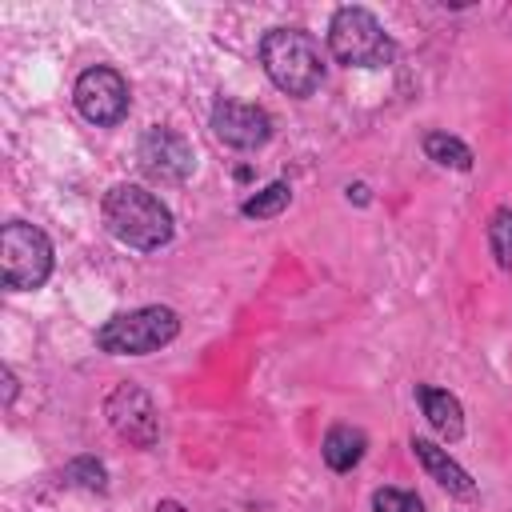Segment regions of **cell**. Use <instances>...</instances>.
Masks as SVG:
<instances>
[{
  "label": "cell",
  "mask_w": 512,
  "mask_h": 512,
  "mask_svg": "<svg viewBox=\"0 0 512 512\" xmlns=\"http://www.w3.org/2000/svg\"><path fill=\"white\" fill-rule=\"evenodd\" d=\"M212 136L228 148L252 152L264 148L272 140V116L260 104H244V100H216L212 104Z\"/></svg>",
  "instance_id": "9"
},
{
  "label": "cell",
  "mask_w": 512,
  "mask_h": 512,
  "mask_svg": "<svg viewBox=\"0 0 512 512\" xmlns=\"http://www.w3.org/2000/svg\"><path fill=\"white\" fill-rule=\"evenodd\" d=\"M0 376H4V408H8L16 400V376H12V368H4Z\"/></svg>",
  "instance_id": "18"
},
{
  "label": "cell",
  "mask_w": 512,
  "mask_h": 512,
  "mask_svg": "<svg viewBox=\"0 0 512 512\" xmlns=\"http://www.w3.org/2000/svg\"><path fill=\"white\" fill-rule=\"evenodd\" d=\"M60 480L76 484V488H88V492H104L108 488V472H104V464L96 456H76L72 464H64Z\"/></svg>",
  "instance_id": "15"
},
{
  "label": "cell",
  "mask_w": 512,
  "mask_h": 512,
  "mask_svg": "<svg viewBox=\"0 0 512 512\" xmlns=\"http://www.w3.org/2000/svg\"><path fill=\"white\" fill-rule=\"evenodd\" d=\"M104 416L112 432L136 448H152L160 440V412L140 384H116L112 396L104 400Z\"/></svg>",
  "instance_id": "7"
},
{
  "label": "cell",
  "mask_w": 512,
  "mask_h": 512,
  "mask_svg": "<svg viewBox=\"0 0 512 512\" xmlns=\"http://www.w3.org/2000/svg\"><path fill=\"white\" fill-rule=\"evenodd\" d=\"M364 448H368V436L360 428H352V424H332L328 436H324V444H320L324 464L332 472H352L364 460Z\"/></svg>",
  "instance_id": "12"
},
{
  "label": "cell",
  "mask_w": 512,
  "mask_h": 512,
  "mask_svg": "<svg viewBox=\"0 0 512 512\" xmlns=\"http://www.w3.org/2000/svg\"><path fill=\"white\" fill-rule=\"evenodd\" d=\"M328 52L340 64H348V68H384V64H392L396 44H392V36L384 32V24L368 8L344 4V8L332 12Z\"/></svg>",
  "instance_id": "3"
},
{
  "label": "cell",
  "mask_w": 512,
  "mask_h": 512,
  "mask_svg": "<svg viewBox=\"0 0 512 512\" xmlns=\"http://www.w3.org/2000/svg\"><path fill=\"white\" fill-rule=\"evenodd\" d=\"M180 332V316L164 304H144L132 312L112 316L108 324L96 328V348L108 356H148L172 344Z\"/></svg>",
  "instance_id": "4"
},
{
  "label": "cell",
  "mask_w": 512,
  "mask_h": 512,
  "mask_svg": "<svg viewBox=\"0 0 512 512\" xmlns=\"http://www.w3.org/2000/svg\"><path fill=\"white\" fill-rule=\"evenodd\" d=\"M260 64L268 72V80L288 92V96H312L324 80V64H320V48L308 32L300 28H272L260 40Z\"/></svg>",
  "instance_id": "2"
},
{
  "label": "cell",
  "mask_w": 512,
  "mask_h": 512,
  "mask_svg": "<svg viewBox=\"0 0 512 512\" xmlns=\"http://www.w3.org/2000/svg\"><path fill=\"white\" fill-rule=\"evenodd\" d=\"M100 212H104L108 232L136 252H156L172 240V212L164 208V200L156 192H148L140 184H128V180L112 184L104 192Z\"/></svg>",
  "instance_id": "1"
},
{
  "label": "cell",
  "mask_w": 512,
  "mask_h": 512,
  "mask_svg": "<svg viewBox=\"0 0 512 512\" xmlns=\"http://www.w3.org/2000/svg\"><path fill=\"white\" fill-rule=\"evenodd\" d=\"M156 512H188V508H184L180 500H160V504H156Z\"/></svg>",
  "instance_id": "19"
},
{
  "label": "cell",
  "mask_w": 512,
  "mask_h": 512,
  "mask_svg": "<svg viewBox=\"0 0 512 512\" xmlns=\"http://www.w3.org/2000/svg\"><path fill=\"white\" fill-rule=\"evenodd\" d=\"M412 452H416V460L424 464V472H428L444 492H452V496H472V492H476L472 476L448 456V448H440V444H432V440H424V436H412Z\"/></svg>",
  "instance_id": "10"
},
{
  "label": "cell",
  "mask_w": 512,
  "mask_h": 512,
  "mask_svg": "<svg viewBox=\"0 0 512 512\" xmlns=\"http://www.w3.org/2000/svg\"><path fill=\"white\" fill-rule=\"evenodd\" d=\"M424 156L436 160L440 168H456V172H468L472 160H476L472 148L460 136H452V132H428L424 136Z\"/></svg>",
  "instance_id": "13"
},
{
  "label": "cell",
  "mask_w": 512,
  "mask_h": 512,
  "mask_svg": "<svg viewBox=\"0 0 512 512\" xmlns=\"http://www.w3.org/2000/svg\"><path fill=\"white\" fill-rule=\"evenodd\" d=\"M372 512H424L416 492L404 488H376L372 492Z\"/></svg>",
  "instance_id": "17"
},
{
  "label": "cell",
  "mask_w": 512,
  "mask_h": 512,
  "mask_svg": "<svg viewBox=\"0 0 512 512\" xmlns=\"http://www.w3.org/2000/svg\"><path fill=\"white\" fill-rule=\"evenodd\" d=\"M416 400H420L428 424H432L444 440H460V436H464V408H460V400H456L452 392L432 388V384H416Z\"/></svg>",
  "instance_id": "11"
},
{
  "label": "cell",
  "mask_w": 512,
  "mask_h": 512,
  "mask_svg": "<svg viewBox=\"0 0 512 512\" xmlns=\"http://www.w3.org/2000/svg\"><path fill=\"white\" fill-rule=\"evenodd\" d=\"M352 196L364 204V200H368V188H364V184H348V200H352Z\"/></svg>",
  "instance_id": "20"
},
{
  "label": "cell",
  "mask_w": 512,
  "mask_h": 512,
  "mask_svg": "<svg viewBox=\"0 0 512 512\" xmlns=\"http://www.w3.org/2000/svg\"><path fill=\"white\" fill-rule=\"evenodd\" d=\"M52 276V240L24 220H8L0 232V280L8 292H36Z\"/></svg>",
  "instance_id": "5"
},
{
  "label": "cell",
  "mask_w": 512,
  "mask_h": 512,
  "mask_svg": "<svg viewBox=\"0 0 512 512\" xmlns=\"http://www.w3.org/2000/svg\"><path fill=\"white\" fill-rule=\"evenodd\" d=\"M488 248L496 256V264L508 272L512 268V208H496L488 220Z\"/></svg>",
  "instance_id": "16"
},
{
  "label": "cell",
  "mask_w": 512,
  "mask_h": 512,
  "mask_svg": "<svg viewBox=\"0 0 512 512\" xmlns=\"http://www.w3.org/2000/svg\"><path fill=\"white\" fill-rule=\"evenodd\" d=\"M136 156H140L144 176L156 180V184H184V180L192 176V168H196V152H192V144H188L180 132L160 128V124L148 128V132L140 136Z\"/></svg>",
  "instance_id": "8"
},
{
  "label": "cell",
  "mask_w": 512,
  "mask_h": 512,
  "mask_svg": "<svg viewBox=\"0 0 512 512\" xmlns=\"http://www.w3.org/2000/svg\"><path fill=\"white\" fill-rule=\"evenodd\" d=\"M288 200H292V188H288L284 180H276V184L260 188L256 196H248V200L240 204V212H244L248 220H272V216H280V212L288 208Z\"/></svg>",
  "instance_id": "14"
},
{
  "label": "cell",
  "mask_w": 512,
  "mask_h": 512,
  "mask_svg": "<svg viewBox=\"0 0 512 512\" xmlns=\"http://www.w3.org/2000/svg\"><path fill=\"white\" fill-rule=\"evenodd\" d=\"M72 100L80 108V116L96 128H116L124 116H128V104H132V92H128V80L108 68V64H96L88 72H80L76 88H72Z\"/></svg>",
  "instance_id": "6"
}]
</instances>
